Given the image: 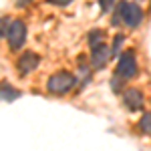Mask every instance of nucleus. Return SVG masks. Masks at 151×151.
<instances>
[{
	"label": "nucleus",
	"instance_id": "obj_14",
	"mask_svg": "<svg viewBox=\"0 0 151 151\" xmlns=\"http://www.w3.org/2000/svg\"><path fill=\"white\" fill-rule=\"evenodd\" d=\"M50 2H55V4H58V6H65V4H69L70 0H50Z\"/></svg>",
	"mask_w": 151,
	"mask_h": 151
},
{
	"label": "nucleus",
	"instance_id": "obj_10",
	"mask_svg": "<svg viewBox=\"0 0 151 151\" xmlns=\"http://www.w3.org/2000/svg\"><path fill=\"white\" fill-rule=\"evenodd\" d=\"M139 127H141V131H143L145 135H151V111H149V113H145V115L141 117Z\"/></svg>",
	"mask_w": 151,
	"mask_h": 151
},
{
	"label": "nucleus",
	"instance_id": "obj_9",
	"mask_svg": "<svg viewBox=\"0 0 151 151\" xmlns=\"http://www.w3.org/2000/svg\"><path fill=\"white\" fill-rule=\"evenodd\" d=\"M103 30H99V28H95V30H91L89 32V45H91V48L97 47V45H101L103 42Z\"/></svg>",
	"mask_w": 151,
	"mask_h": 151
},
{
	"label": "nucleus",
	"instance_id": "obj_5",
	"mask_svg": "<svg viewBox=\"0 0 151 151\" xmlns=\"http://www.w3.org/2000/svg\"><path fill=\"white\" fill-rule=\"evenodd\" d=\"M113 57L111 55V48L107 47L105 42H101V45H97V47H93V52H91V63H93L95 69H103L105 65L109 63V58Z\"/></svg>",
	"mask_w": 151,
	"mask_h": 151
},
{
	"label": "nucleus",
	"instance_id": "obj_7",
	"mask_svg": "<svg viewBox=\"0 0 151 151\" xmlns=\"http://www.w3.org/2000/svg\"><path fill=\"white\" fill-rule=\"evenodd\" d=\"M123 101H125V105H127L131 111H139L141 107H143V103H145L143 93H141V91H137V89H129V91H125Z\"/></svg>",
	"mask_w": 151,
	"mask_h": 151
},
{
	"label": "nucleus",
	"instance_id": "obj_3",
	"mask_svg": "<svg viewBox=\"0 0 151 151\" xmlns=\"http://www.w3.org/2000/svg\"><path fill=\"white\" fill-rule=\"evenodd\" d=\"M117 75H121L123 79H133V77L137 75L135 50H125V52H121L119 63H117Z\"/></svg>",
	"mask_w": 151,
	"mask_h": 151
},
{
	"label": "nucleus",
	"instance_id": "obj_2",
	"mask_svg": "<svg viewBox=\"0 0 151 151\" xmlns=\"http://www.w3.org/2000/svg\"><path fill=\"white\" fill-rule=\"evenodd\" d=\"M75 83H77L75 77H73L70 73H65V70H63V73H57V75H52V77L48 79L47 89L55 95H65L75 87Z\"/></svg>",
	"mask_w": 151,
	"mask_h": 151
},
{
	"label": "nucleus",
	"instance_id": "obj_13",
	"mask_svg": "<svg viewBox=\"0 0 151 151\" xmlns=\"http://www.w3.org/2000/svg\"><path fill=\"white\" fill-rule=\"evenodd\" d=\"M99 4H101V10H103V12H109L111 8H113L115 0H99Z\"/></svg>",
	"mask_w": 151,
	"mask_h": 151
},
{
	"label": "nucleus",
	"instance_id": "obj_12",
	"mask_svg": "<svg viewBox=\"0 0 151 151\" xmlns=\"http://www.w3.org/2000/svg\"><path fill=\"white\" fill-rule=\"evenodd\" d=\"M8 28H10V18L0 16V38H4V36L8 35Z\"/></svg>",
	"mask_w": 151,
	"mask_h": 151
},
{
	"label": "nucleus",
	"instance_id": "obj_4",
	"mask_svg": "<svg viewBox=\"0 0 151 151\" xmlns=\"http://www.w3.org/2000/svg\"><path fill=\"white\" fill-rule=\"evenodd\" d=\"M6 38H8V45H10L14 50L22 48L24 40H26V24H24L22 20H12Z\"/></svg>",
	"mask_w": 151,
	"mask_h": 151
},
{
	"label": "nucleus",
	"instance_id": "obj_11",
	"mask_svg": "<svg viewBox=\"0 0 151 151\" xmlns=\"http://www.w3.org/2000/svg\"><path fill=\"white\" fill-rule=\"evenodd\" d=\"M123 42H125V36H123V35H117L115 40H113V47H111V55L119 57V50H121V47H123Z\"/></svg>",
	"mask_w": 151,
	"mask_h": 151
},
{
	"label": "nucleus",
	"instance_id": "obj_1",
	"mask_svg": "<svg viewBox=\"0 0 151 151\" xmlns=\"http://www.w3.org/2000/svg\"><path fill=\"white\" fill-rule=\"evenodd\" d=\"M113 24L125 22L129 28H137L141 22H143V10H141L139 4H131L127 0H121L119 6H117V12L113 14Z\"/></svg>",
	"mask_w": 151,
	"mask_h": 151
},
{
	"label": "nucleus",
	"instance_id": "obj_6",
	"mask_svg": "<svg viewBox=\"0 0 151 151\" xmlns=\"http://www.w3.org/2000/svg\"><path fill=\"white\" fill-rule=\"evenodd\" d=\"M38 55L32 52V50H26L22 52V57L18 58V70H20V75H28L30 70H35L38 67Z\"/></svg>",
	"mask_w": 151,
	"mask_h": 151
},
{
	"label": "nucleus",
	"instance_id": "obj_8",
	"mask_svg": "<svg viewBox=\"0 0 151 151\" xmlns=\"http://www.w3.org/2000/svg\"><path fill=\"white\" fill-rule=\"evenodd\" d=\"M20 97V91L18 89H12V85L10 83H6V81H2L0 83V101H14V99H18Z\"/></svg>",
	"mask_w": 151,
	"mask_h": 151
}]
</instances>
